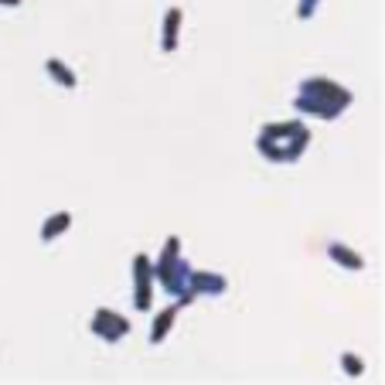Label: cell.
Returning <instances> with one entry per match:
<instances>
[{"label": "cell", "mask_w": 385, "mask_h": 385, "mask_svg": "<svg viewBox=\"0 0 385 385\" xmlns=\"http://www.w3.org/2000/svg\"><path fill=\"white\" fill-rule=\"evenodd\" d=\"M310 143V130L304 123H273V126H262L260 140H256V147H260V154L266 160H273V164H290L297 157L307 150Z\"/></svg>", "instance_id": "1"}, {"label": "cell", "mask_w": 385, "mask_h": 385, "mask_svg": "<svg viewBox=\"0 0 385 385\" xmlns=\"http://www.w3.org/2000/svg\"><path fill=\"white\" fill-rule=\"evenodd\" d=\"M297 109H304L310 116H321V120H334L341 116V109L351 103V93L341 89L334 78H307L297 93Z\"/></svg>", "instance_id": "2"}, {"label": "cell", "mask_w": 385, "mask_h": 385, "mask_svg": "<svg viewBox=\"0 0 385 385\" xmlns=\"http://www.w3.org/2000/svg\"><path fill=\"white\" fill-rule=\"evenodd\" d=\"M93 334L96 338H106L109 344H113V341H120L130 334V321H126L123 314H116V310H96Z\"/></svg>", "instance_id": "3"}, {"label": "cell", "mask_w": 385, "mask_h": 385, "mask_svg": "<svg viewBox=\"0 0 385 385\" xmlns=\"http://www.w3.org/2000/svg\"><path fill=\"white\" fill-rule=\"evenodd\" d=\"M133 277H137V310H150V260L137 256L133 260Z\"/></svg>", "instance_id": "4"}, {"label": "cell", "mask_w": 385, "mask_h": 385, "mask_svg": "<svg viewBox=\"0 0 385 385\" xmlns=\"http://www.w3.org/2000/svg\"><path fill=\"white\" fill-rule=\"evenodd\" d=\"M181 307H188L185 300H178V304H174V307H168L164 310V314H157V321H154V331H150V341H164L168 338V331H170V321H174V317H178V310Z\"/></svg>", "instance_id": "5"}, {"label": "cell", "mask_w": 385, "mask_h": 385, "mask_svg": "<svg viewBox=\"0 0 385 385\" xmlns=\"http://www.w3.org/2000/svg\"><path fill=\"white\" fill-rule=\"evenodd\" d=\"M327 256L334 262H341V266H348V270H365V260L358 252H348L341 242H327Z\"/></svg>", "instance_id": "6"}, {"label": "cell", "mask_w": 385, "mask_h": 385, "mask_svg": "<svg viewBox=\"0 0 385 385\" xmlns=\"http://www.w3.org/2000/svg\"><path fill=\"white\" fill-rule=\"evenodd\" d=\"M68 229H72V215H68V212H58V215H51L45 225H41V239L51 242V239H58V235Z\"/></svg>", "instance_id": "7"}, {"label": "cell", "mask_w": 385, "mask_h": 385, "mask_svg": "<svg viewBox=\"0 0 385 385\" xmlns=\"http://www.w3.org/2000/svg\"><path fill=\"white\" fill-rule=\"evenodd\" d=\"M45 68H48V76L58 78V86H62V89H76V86H78L76 72H72V68H68L65 62H58V58H48Z\"/></svg>", "instance_id": "8"}, {"label": "cell", "mask_w": 385, "mask_h": 385, "mask_svg": "<svg viewBox=\"0 0 385 385\" xmlns=\"http://www.w3.org/2000/svg\"><path fill=\"white\" fill-rule=\"evenodd\" d=\"M178 24H181V11L174 7V11H168V24H164V51L178 48Z\"/></svg>", "instance_id": "9"}, {"label": "cell", "mask_w": 385, "mask_h": 385, "mask_svg": "<svg viewBox=\"0 0 385 385\" xmlns=\"http://www.w3.org/2000/svg\"><path fill=\"white\" fill-rule=\"evenodd\" d=\"M341 369L348 371V375H361V371H365V365H361L354 354H344V358H341Z\"/></svg>", "instance_id": "10"}, {"label": "cell", "mask_w": 385, "mask_h": 385, "mask_svg": "<svg viewBox=\"0 0 385 385\" xmlns=\"http://www.w3.org/2000/svg\"><path fill=\"white\" fill-rule=\"evenodd\" d=\"M314 4H317V0H304V7H300L297 14H300V17H310V14H314Z\"/></svg>", "instance_id": "11"}, {"label": "cell", "mask_w": 385, "mask_h": 385, "mask_svg": "<svg viewBox=\"0 0 385 385\" xmlns=\"http://www.w3.org/2000/svg\"><path fill=\"white\" fill-rule=\"evenodd\" d=\"M0 4H7V7H14V4H17V0H0Z\"/></svg>", "instance_id": "12"}]
</instances>
